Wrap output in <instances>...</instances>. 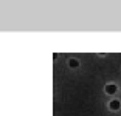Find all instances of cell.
I'll use <instances>...</instances> for the list:
<instances>
[{
    "label": "cell",
    "mask_w": 121,
    "mask_h": 116,
    "mask_svg": "<svg viewBox=\"0 0 121 116\" xmlns=\"http://www.w3.org/2000/svg\"><path fill=\"white\" fill-rule=\"evenodd\" d=\"M117 91H118L117 84H107L106 85V93H107V95H115Z\"/></svg>",
    "instance_id": "obj_1"
},
{
    "label": "cell",
    "mask_w": 121,
    "mask_h": 116,
    "mask_svg": "<svg viewBox=\"0 0 121 116\" xmlns=\"http://www.w3.org/2000/svg\"><path fill=\"white\" fill-rule=\"evenodd\" d=\"M109 107H110V110H118L121 107V104H120V101H117V99H113V101L109 104Z\"/></svg>",
    "instance_id": "obj_2"
},
{
    "label": "cell",
    "mask_w": 121,
    "mask_h": 116,
    "mask_svg": "<svg viewBox=\"0 0 121 116\" xmlns=\"http://www.w3.org/2000/svg\"><path fill=\"white\" fill-rule=\"evenodd\" d=\"M68 65H70L71 68H76L79 65V60H76V59H70V62H68Z\"/></svg>",
    "instance_id": "obj_3"
}]
</instances>
